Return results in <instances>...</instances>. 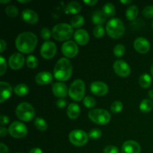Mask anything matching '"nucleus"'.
<instances>
[{
    "label": "nucleus",
    "instance_id": "29",
    "mask_svg": "<svg viewBox=\"0 0 153 153\" xmlns=\"http://www.w3.org/2000/svg\"><path fill=\"white\" fill-rule=\"evenodd\" d=\"M153 107V103L150 100L148 99H145V100H142V102L140 104V111L143 113L146 114L148 112L152 110Z\"/></svg>",
    "mask_w": 153,
    "mask_h": 153
},
{
    "label": "nucleus",
    "instance_id": "10",
    "mask_svg": "<svg viewBox=\"0 0 153 153\" xmlns=\"http://www.w3.org/2000/svg\"><path fill=\"white\" fill-rule=\"evenodd\" d=\"M56 45L52 41H46L40 47V55L45 59H51L56 53Z\"/></svg>",
    "mask_w": 153,
    "mask_h": 153
},
{
    "label": "nucleus",
    "instance_id": "27",
    "mask_svg": "<svg viewBox=\"0 0 153 153\" xmlns=\"http://www.w3.org/2000/svg\"><path fill=\"white\" fill-rule=\"evenodd\" d=\"M138 14V8L136 5H131L127 8L126 16L128 20H134Z\"/></svg>",
    "mask_w": 153,
    "mask_h": 153
},
{
    "label": "nucleus",
    "instance_id": "39",
    "mask_svg": "<svg viewBox=\"0 0 153 153\" xmlns=\"http://www.w3.org/2000/svg\"><path fill=\"white\" fill-rule=\"evenodd\" d=\"M143 16L146 18L150 19L153 17V5H148L143 8L142 11Z\"/></svg>",
    "mask_w": 153,
    "mask_h": 153
},
{
    "label": "nucleus",
    "instance_id": "52",
    "mask_svg": "<svg viewBox=\"0 0 153 153\" xmlns=\"http://www.w3.org/2000/svg\"><path fill=\"white\" fill-rule=\"evenodd\" d=\"M18 2L19 3H22V4H25V3H28V2H30V0H24V1H21V0H17Z\"/></svg>",
    "mask_w": 153,
    "mask_h": 153
},
{
    "label": "nucleus",
    "instance_id": "13",
    "mask_svg": "<svg viewBox=\"0 0 153 153\" xmlns=\"http://www.w3.org/2000/svg\"><path fill=\"white\" fill-rule=\"evenodd\" d=\"M25 63V58L20 53H13L9 58L8 64L12 70H19Z\"/></svg>",
    "mask_w": 153,
    "mask_h": 153
},
{
    "label": "nucleus",
    "instance_id": "7",
    "mask_svg": "<svg viewBox=\"0 0 153 153\" xmlns=\"http://www.w3.org/2000/svg\"><path fill=\"white\" fill-rule=\"evenodd\" d=\"M88 117L98 125H106L111 120V114L105 109H92L88 113Z\"/></svg>",
    "mask_w": 153,
    "mask_h": 153
},
{
    "label": "nucleus",
    "instance_id": "54",
    "mask_svg": "<svg viewBox=\"0 0 153 153\" xmlns=\"http://www.w3.org/2000/svg\"><path fill=\"white\" fill-rule=\"evenodd\" d=\"M150 71H151V74H152V76L153 77V64H152V66H151Z\"/></svg>",
    "mask_w": 153,
    "mask_h": 153
},
{
    "label": "nucleus",
    "instance_id": "1",
    "mask_svg": "<svg viewBox=\"0 0 153 153\" xmlns=\"http://www.w3.org/2000/svg\"><path fill=\"white\" fill-rule=\"evenodd\" d=\"M37 43V37L34 33L25 31L16 37L15 44L18 50L22 53L28 54L32 52Z\"/></svg>",
    "mask_w": 153,
    "mask_h": 153
},
{
    "label": "nucleus",
    "instance_id": "48",
    "mask_svg": "<svg viewBox=\"0 0 153 153\" xmlns=\"http://www.w3.org/2000/svg\"><path fill=\"white\" fill-rule=\"evenodd\" d=\"M84 3H85L86 4H88V6H93L94 4H96L97 3V0H85Z\"/></svg>",
    "mask_w": 153,
    "mask_h": 153
},
{
    "label": "nucleus",
    "instance_id": "42",
    "mask_svg": "<svg viewBox=\"0 0 153 153\" xmlns=\"http://www.w3.org/2000/svg\"><path fill=\"white\" fill-rule=\"evenodd\" d=\"M104 153H119V149L117 146H107L105 147L104 150H103Z\"/></svg>",
    "mask_w": 153,
    "mask_h": 153
},
{
    "label": "nucleus",
    "instance_id": "6",
    "mask_svg": "<svg viewBox=\"0 0 153 153\" xmlns=\"http://www.w3.org/2000/svg\"><path fill=\"white\" fill-rule=\"evenodd\" d=\"M85 93V82L81 79H76L70 85L68 94L74 101H81L84 98Z\"/></svg>",
    "mask_w": 153,
    "mask_h": 153
},
{
    "label": "nucleus",
    "instance_id": "28",
    "mask_svg": "<svg viewBox=\"0 0 153 153\" xmlns=\"http://www.w3.org/2000/svg\"><path fill=\"white\" fill-rule=\"evenodd\" d=\"M138 82L141 88H148L152 83V79H151V76L145 73V74L141 75L140 76Z\"/></svg>",
    "mask_w": 153,
    "mask_h": 153
},
{
    "label": "nucleus",
    "instance_id": "51",
    "mask_svg": "<svg viewBox=\"0 0 153 153\" xmlns=\"http://www.w3.org/2000/svg\"><path fill=\"white\" fill-rule=\"evenodd\" d=\"M120 2L123 3V4H130V3L131 2V0H128V1H126H126H123V0H121Z\"/></svg>",
    "mask_w": 153,
    "mask_h": 153
},
{
    "label": "nucleus",
    "instance_id": "14",
    "mask_svg": "<svg viewBox=\"0 0 153 153\" xmlns=\"http://www.w3.org/2000/svg\"><path fill=\"white\" fill-rule=\"evenodd\" d=\"M134 48L140 54H146L150 49V43L144 37H137L134 42Z\"/></svg>",
    "mask_w": 153,
    "mask_h": 153
},
{
    "label": "nucleus",
    "instance_id": "17",
    "mask_svg": "<svg viewBox=\"0 0 153 153\" xmlns=\"http://www.w3.org/2000/svg\"><path fill=\"white\" fill-rule=\"evenodd\" d=\"M140 144L134 140H127L123 144L122 153H140Z\"/></svg>",
    "mask_w": 153,
    "mask_h": 153
},
{
    "label": "nucleus",
    "instance_id": "5",
    "mask_svg": "<svg viewBox=\"0 0 153 153\" xmlns=\"http://www.w3.org/2000/svg\"><path fill=\"white\" fill-rule=\"evenodd\" d=\"M16 115L22 121L28 122L34 117L35 111L33 106L29 103L22 102L16 107Z\"/></svg>",
    "mask_w": 153,
    "mask_h": 153
},
{
    "label": "nucleus",
    "instance_id": "55",
    "mask_svg": "<svg viewBox=\"0 0 153 153\" xmlns=\"http://www.w3.org/2000/svg\"><path fill=\"white\" fill-rule=\"evenodd\" d=\"M152 28H153V20H152Z\"/></svg>",
    "mask_w": 153,
    "mask_h": 153
},
{
    "label": "nucleus",
    "instance_id": "43",
    "mask_svg": "<svg viewBox=\"0 0 153 153\" xmlns=\"http://www.w3.org/2000/svg\"><path fill=\"white\" fill-rule=\"evenodd\" d=\"M66 105H67V101L63 100V99H60L56 102V105L58 108H64L66 106Z\"/></svg>",
    "mask_w": 153,
    "mask_h": 153
},
{
    "label": "nucleus",
    "instance_id": "25",
    "mask_svg": "<svg viewBox=\"0 0 153 153\" xmlns=\"http://www.w3.org/2000/svg\"><path fill=\"white\" fill-rule=\"evenodd\" d=\"M29 92V88L25 84H19L14 88V93L19 97H25Z\"/></svg>",
    "mask_w": 153,
    "mask_h": 153
},
{
    "label": "nucleus",
    "instance_id": "32",
    "mask_svg": "<svg viewBox=\"0 0 153 153\" xmlns=\"http://www.w3.org/2000/svg\"><path fill=\"white\" fill-rule=\"evenodd\" d=\"M4 11L5 13L9 16V17H16V16L19 13V10H18L17 7L15 5L13 4H10V5H7V7L4 8Z\"/></svg>",
    "mask_w": 153,
    "mask_h": 153
},
{
    "label": "nucleus",
    "instance_id": "33",
    "mask_svg": "<svg viewBox=\"0 0 153 153\" xmlns=\"http://www.w3.org/2000/svg\"><path fill=\"white\" fill-rule=\"evenodd\" d=\"M26 64L27 67H28V68L34 69L37 67V65H38V61H37V58L34 57V55H29V56H28V58H27Z\"/></svg>",
    "mask_w": 153,
    "mask_h": 153
},
{
    "label": "nucleus",
    "instance_id": "4",
    "mask_svg": "<svg viewBox=\"0 0 153 153\" xmlns=\"http://www.w3.org/2000/svg\"><path fill=\"white\" fill-rule=\"evenodd\" d=\"M106 31L111 38L118 39L123 35L125 32V26L121 19L114 18L110 19L106 25Z\"/></svg>",
    "mask_w": 153,
    "mask_h": 153
},
{
    "label": "nucleus",
    "instance_id": "16",
    "mask_svg": "<svg viewBox=\"0 0 153 153\" xmlns=\"http://www.w3.org/2000/svg\"><path fill=\"white\" fill-rule=\"evenodd\" d=\"M22 19L26 23L34 25L38 21V14L34 10L31 9H25L22 12Z\"/></svg>",
    "mask_w": 153,
    "mask_h": 153
},
{
    "label": "nucleus",
    "instance_id": "38",
    "mask_svg": "<svg viewBox=\"0 0 153 153\" xmlns=\"http://www.w3.org/2000/svg\"><path fill=\"white\" fill-rule=\"evenodd\" d=\"M102 136V131L99 128H94L88 134V137L92 140H97Z\"/></svg>",
    "mask_w": 153,
    "mask_h": 153
},
{
    "label": "nucleus",
    "instance_id": "50",
    "mask_svg": "<svg viewBox=\"0 0 153 153\" xmlns=\"http://www.w3.org/2000/svg\"><path fill=\"white\" fill-rule=\"evenodd\" d=\"M148 94H149V97H150L151 100H153V90L149 91V93H148Z\"/></svg>",
    "mask_w": 153,
    "mask_h": 153
},
{
    "label": "nucleus",
    "instance_id": "56",
    "mask_svg": "<svg viewBox=\"0 0 153 153\" xmlns=\"http://www.w3.org/2000/svg\"></svg>",
    "mask_w": 153,
    "mask_h": 153
},
{
    "label": "nucleus",
    "instance_id": "21",
    "mask_svg": "<svg viewBox=\"0 0 153 153\" xmlns=\"http://www.w3.org/2000/svg\"><path fill=\"white\" fill-rule=\"evenodd\" d=\"M74 39L78 44L84 46V45H86L89 41V35L85 30L79 29L75 32Z\"/></svg>",
    "mask_w": 153,
    "mask_h": 153
},
{
    "label": "nucleus",
    "instance_id": "2",
    "mask_svg": "<svg viewBox=\"0 0 153 153\" xmlns=\"http://www.w3.org/2000/svg\"><path fill=\"white\" fill-rule=\"evenodd\" d=\"M73 73V67L71 62L66 58H60L54 68V76L61 82L70 79Z\"/></svg>",
    "mask_w": 153,
    "mask_h": 153
},
{
    "label": "nucleus",
    "instance_id": "22",
    "mask_svg": "<svg viewBox=\"0 0 153 153\" xmlns=\"http://www.w3.org/2000/svg\"><path fill=\"white\" fill-rule=\"evenodd\" d=\"M81 113V109L79 105H78L76 103H71L68 105L67 109V114L69 118L72 120H76L79 117Z\"/></svg>",
    "mask_w": 153,
    "mask_h": 153
},
{
    "label": "nucleus",
    "instance_id": "26",
    "mask_svg": "<svg viewBox=\"0 0 153 153\" xmlns=\"http://www.w3.org/2000/svg\"><path fill=\"white\" fill-rule=\"evenodd\" d=\"M115 7L112 3L108 2L104 4L102 7V11L104 13L106 17H112L115 14Z\"/></svg>",
    "mask_w": 153,
    "mask_h": 153
},
{
    "label": "nucleus",
    "instance_id": "49",
    "mask_svg": "<svg viewBox=\"0 0 153 153\" xmlns=\"http://www.w3.org/2000/svg\"><path fill=\"white\" fill-rule=\"evenodd\" d=\"M28 153H43V151L40 149V148H33L29 151Z\"/></svg>",
    "mask_w": 153,
    "mask_h": 153
},
{
    "label": "nucleus",
    "instance_id": "20",
    "mask_svg": "<svg viewBox=\"0 0 153 153\" xmlns=\"http://www.w3.org/2000/svg\"><path fill=\"white\" fill-rule=\"evenodd\" d=\"M52 81V75L49 72L43 71L35 76V82L40 85H46Z\"/></svg>",
    "mask_w": 153,
    "mask_h": 153
},
{
    "label": "nucleus",
    "instance_id": "19",
    "mask_svg": "<svg viewBox=\"0 0 153 153\" xmlns=\"http://www.w3.org/2000/svg\"><path fill=\"white\" fill-rule=\"evenodd\" d=\"M0 91H1V99L0 102L3 103L10 97L12 93V87L10 84L5 82H0Z\"/></svg>",
    "mask_w": 153,
    "mask_h": 153
},
{
    "label": "nucleus",
    "instance_id": "34",
    "mask_svg": "<svg viewBox=\"0 0 153 153\" xmlns=\"http://www.w3.org/2000/svg\"><path fill=\"white\" fill-rule=\"evenodd\" d=\"M113 51L115 56L120 58V57L123 56V55L125 54V52H126L125 46L122 44H117L114 46Z\"/></svg>",
    "mask_w": 153,
    "mask_h": 153
},
{
    "label": "nucleus",
    "instance_id": "36",
    "mask_svg": "<svg viewBox=\"0 0 153 153\" xmlns=\"http://www.w3.org/2000/svg\"><path fill=\"white\" fill-rule=\"evenodd\" d=\"M123 105L120 101H114L111 106V111L113 114H117L122 111Z\"/></svg>",
    "mask_w": 153,
    "mask_h": 153
},
{
    "label": "nucleus",
    "instance_id": "35",
    "mask_svg": "<svg viewBox=\"0 0 153 153\" xmlns=\"http://www.w3.org/2000/svg\"><path fill=\"white\" fill-rule=\"evenodd\" d=\"M83 104L88 108H94L96 105V100L92 97L87 96V97L84 98Z\"/></svg>",
    "mask_w": 153,
    "mask_h": 153
},
{
    "label": "nucleus",
    "instance_id": "46",
    "mask_svg": "<svg viewBox=\"0 0 153 153\" xmlns=\"http://www.w3.org/2000/svg\"><path fill=\"white\" fill-rule=\"evenodd\" d=\"M6 46H7L6 42L4 41V40H2V39H1V40H0V52H4V49H6Z\"/></svg>",
    "mask_w": 153,
    "mask_h": 153
},
{
    "label": "nucleus",
    "instance_id": "9",
    "mask_svg": "<svg viewBox=\"0 0 153 153\" xmlns=\"http://www.w3.org/2000/svg\"><path fill=\"white\" fill-rule=\"evenodd\" d=\"M26 126L23 123L18 121H14L10 125L8 128V132L10 136L16 139L23 138L27 134Z\"/></svg>",
    "mask_w": 153,
    "mask_h": 153
},
{
    "label": "nucleus",
    "instance_id": "12",
    "mask_svg": "<svg viewBox=\"0 0 153 153\" xmlns=\"http://www.w3.org/2000/svg\"><path fill=\"white\" fill-rule=\"evenodd\" d=\"M113 68L117 75L123 78L127 77L129 76L131 69L128 64L123 60H117L114 62Z\"/></svg>",
    "mask_w": 153,
    "mask_h": 153
},
{
    "label": "nucleus",
    "instance_id": "3",
    "mask_svg": "<svg viewBox=\"0 0 153 153\" xmlns=\"http://www.w3.org/2000/svg\"><path fill=\"white\" fill-rule=\"evenodd\" d=\"M73 30L71 25L67 23H59L53 27L52 31V35L56 40L65 41L72 37Z\"/></svg>",
    "mask_w": 153,
    "mask_h": 153
},
{
    "label": "nucleus",
    "instance_id": "31",
    "mask_svg": "<svg viewBox=\"0 0 153 153\" xmlns=\"http://www.w3.org/2000/svg\"><path fill=\"white\" fill-rule=\"evenodd\" d=\"M34 126L37 129L41 131H46L48 128V125L46 121L44 120V119L40 117H37L34 120Z\"/></svg>",
    "mask_w": 153,
    "mask_h": 153
},
{
    "label": "nucleus",
    "instance_id": "15",
    "mask_svg": "<svg viewBox=\"0 0 153 153\" xmlns=\"http://www.w3.org/2000/svg\"><path fill=\"white\" fill-rule=\"evenodd\" d=\"M91 91L95 95L102 97L108 92V87L102 82H94L91 85Z\"/></svg>",
    "mask_w": 153,
    "mask_h": 153
},
{
    "label": "nucleus",
    "instance_id": "8",
    "mask_svg": "<svg viewBox=\"0 0 153 153\" xmlns=\"http://www.w3.org/2000/svg\"><path fill=\"white\" fill-rule=\"evenodd\" d=\"M88 134L82 130L76 129L72 131L69 134L70 143L76 146H83L88 140Z\"/></svg>",
    "mask_w": 153,
    "mask_h": 153
},
{
    "label": "nucleus",
    "instance_id": "24",
    "mask_svg": "<svg viewBox=\"0 0 153 153\" xmlns=\"http://www.w3.org/2000/svg\"><path fill=\"white\" fill-rule=\"evenodd\" d=\"M106 16L102 10H96L92 16V21L95 25H102V24L105 22Z\"/></svg>",
    "mask_w": 153,
    "mask_h": 153
},
{
    "label": "nucleus",
    "instance_id": "23",
    "mask_svg": "<svg viewBox=\"0 0 153 153\" xmlns=\"http://www.w3.org/2000/svg\"><path fill=\"white\" fill-rule=\"evenodd\" d=\"M82 9V5L78 1H70L67 4L65 8V12L69 14H76L80 12Z\"/></svg>",
    "mask_w": 153,
    "mask_h": 153
},
{
    "label": "nucleus",
    "instance_id": "11",
    "mask_svg": "<svg viewBox=\"0 0 153 153\" xmlns=\"http://www.w3.org/2000/svg\"><path fill=\"white\" fill-rule=\"evenodd\" d=\"M61 52L63 55L68 58H74L79 52V48L75 42L69 40L65 42L61 46Z\"/></svg>",
    "mask_w": 153,
    "mask_h": 153
},
{
    "label": "nucleus",
    "instance_id": "18",
    "mask_svg": "<svg viewBox=\"0 0 153 153\" xmlns=\"http://www.w3.org/2000/svg\"><path fill=\"white\" fill-rule=\"evenodd\" d=\"M68 91L67 85L62 82H57L52 85V93L58 98L62 99L67 97Z\"/></svg>",
    "mask_w": 153,
    "mask_h": 153
},
{
    "label": "nucleus",
    "instance_id": "47",
    "mask_svg": "<svg viewBox=\"0 0 153 153\" xmlns=\"http://www.w3.org/2000/svg\"><path fill=\"white\" fill-rule=\"evenodd\" d=\"M7 131H8V130H7V128H4V127L3 126H1V128H0V136H1V138L4 137V136H6Z\"/></svg>",
    "mask_w": 153,
    "mask_h": 153
},
{
    "label": "nucleus",
    "instance_id": "30",
    "mask_svg": "<svg viewBox=\"0 0 153 153\" xmlns=\"http://www.w3.org/2000/svg\"><path fill=\"white\" fill-rule=\"evenodd\" d=\"M84 23H85V18L81 15H76L74 17H73V19L70 21L71 26L76 28L82 27Z\"/></svg>",
    "mask_w": 153,
    "mask_h": 153
},
{
    "label": "nucleus",
    "instance_id": "53",
    "mask_svg": "<svg viewBox=\"0 0 153 153\" xmlns=\"http://www.w3.org/2000/svg\"><path fill=\"white\" fill-rule=\"evenodd\" d=\"M10 1V0H6V1L5 0H4H4H0V2L2 3V4H7V3H9Z\"/></svg>",
    "mask_w": 153,
    "mask_h": 153
},
{
    "label": "nucleus",
    "instance_id": "37",
    "mask_svg": "<svg viewBox=\"0 0 153 153\" xmlns=\"http://www.w3.org/2000/svg\"><path fill=\"white\" fill-rule=\"evenodd\" d=\"M105 29L102 25H96L94 28V35L97 38H101L104 36Z\"/></svg>",
    "mask_w": 153,
    "mask_h": 153
},
{
    "label": "nucleus",
    "instance_id": "40",
    "mask_svg": "<svg viewBox=\"0 0 153 153\" xmlns=\"http://www.w3.org/2000/svg\"><path fill=\"white\" fill-rule=\"evenodd\" d=\"M7 70V64L4 57L0 56V76H3Z\"/></svg>",
    "mask_w": 153,
    "mask_h": 153
},
{
    "label": "nucleus",
    "instance_id": "41",
    "mask_svg": "<svg viewBox=\"0 0 153 153\" xmlns=\"http://www.w3.org/2000/svg\"><path fill=\"white\" fill-rule=\"evenodd\" d=\"M40 36H41V37L43 39V40H46L50 38L51 32L50 31H49V28H42L41 31H40Z\"/></svg>",
    "mask_w": 153,
    "mask_h": 153
},
{
    "label": "nucleus",
    "instance_id": "45",
    "mask_svg": "<svg viewBox=\"0 0 153 153\" xmlns=\"http://www.w3.org/2000/svg\"><path fill=\"white\" fill-rule=\"evenodd\" d=\"M0 153H9L7 146L3 143H0Z\"/></svg>",
    "mask_w": 153,
    "mask_h": 153
},
{
    "label": "nucleus",
    "instance_id": "44",
    "mask_svg": "<svg viewBox=\"0 0 153 153\" xmlns=\"http://www.w3.org/2000/svg\"><path fill=\"white\" fill-rule=\"evenodd\" d=\"M0 123H1V126L5 125V124H7L9 123V118L5 115L1 114V117H0Z\"/></svg>",
    "mask_w": 153,
    "mask_h": 153
}]
</instances>
